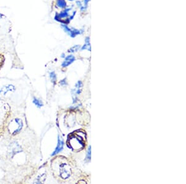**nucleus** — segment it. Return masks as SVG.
Instances as JSON below:
<instances>
[{"mask_svg":"<svg viewBox=\"0 0 186 184\" xmlns=\"http://www.w3.org/2000/svg\"><path fill=\"white\" fill-rule=\"evenodd\" d=\"M85 134L83 132H76L70 136L68 138V145L75 150H81L85 145Z\"/></svg>","mask_w":186,"mask_h":184,"instance_id":"nucleus-1","label":"nucleus"},{"mask_svg":"<svg viewBox=\"0 0 186 184\" xmlns=\"http://www.w3.org/2000/svg\"><path fill=\"white\" fill-rule=\"evenodd\" d=\"M22 126V120L19 118H15L10 123L8 126V129L11 134H16L21 130Z\"/></svg>","mask_w":186,"mask_h":184,"instance_id":"nucleus-2","label":"nucleus"},{"mask_svg":"<svg viewBox=\"0 0 186 184\" xmlns=\"http://www.w3.org/2000/svg\"><path fill=\"white\" fill-rule=\"evenodd\" d=\"M70 10H71V8H67L63 11H62L61 13H60L59 14H57L55 16V20L61 22L63 19H66L64 24H67L69 23L70 21H71V19L70 18L71 16H70L69 14V11Z\"/></svg>","mask_w":186,"mask_h":184,"instance_id":"nucleus-3","label":"nucleus"},{"mask_svg":"<svg viewBox=\"0 0 186 184\" xmlns=\"http://www.w3.org/2000/svg\"><path fill=\"white\" fill-rule=\"evenodd\" d=\"M62 27L64 31L65 32H67L71 37L74 38L75 37H76L78 35H80L83 33V31L81 30H79V29H76L75 28H70L67 24H62Z\"/></svg>","mask_w":186,"mask_h":184,"instance_id":"nucleus-4","label":"nucleus"},{"mask_svg":"<svg viewBox=\"0 0 186 184\" xmlns=\"http://www.w3.org/2000/svg\"><path fill=\"white\" fill-rule=\"evenodd\" d=\"M60 174L62 178L66 179L68 178L71 175V168L66 163H63L60 166Z\"/></svg>","mask_w":186,"mask_h":184,"instance_id":"nucleus-5","label":"nucleus"},{"mask_svg":"<svg viewBox=\"0 0 186 184\" xmlns=\"http://www.w3.org/2000/svg\"><path fill=\"white\" fill-rule=\"evenodd\" d=\"M9 150H10V153L13 154L14 155L16 153L20 152L21 151V148L17 142H14L10 145Z\"/></svg>","mask_w":186,"mask_h":184,"instance_id":"nucleus-6","label":"nucleus"},{"mask_svg":"<svg viewBox=\"0 0 186 184\" xmlns=\"http://www.w3.org/2000/svg\"><path fill=\"white\" fill-rule=\"evenodd\" d=\"M63 145H64V142L62 140V138H60V136H58V144H57V146L56 147L55 151H54V153H52V156H55L57 154L59 153L60 152H61L63 150Z\"/></svg>","mask_w":186,"mask_h":184,"instance_id":"nucleus-7","label":"nucleus"},{"mask_svg":"<svg viewBox=\"0 0 186 184\" xmlns=\"http://www.w3.org/2000/svg\"><path fill=\"white\" fill-rule=\"evenodd\" d=\"M14 90H15L14 86L11 84L4 86L1 89H0V94L5 95L6 94H7L8 93V92H13Z\"/></svg>","mask_w":186,"mask_h":184,"instance_id":"nucleus-8","label":"nucleus"},{"mask_svg":"<svg viewBox=\"0 0 186 184\" xmlns=\"http://www.w3.org/2000/svg\"><path fill=\"white\" fill-rule=\"evenodd\" d=\"M75 60V58L73 55H68V57H67L65 58L64 62L62 63V66L63 67H67V66H69L70 65H71Z\"/></svg>","mask_w":186,"mask_h":184,"instance_id":"nucleus-9","label":"nucleus"},{"mask_svg":"<svg viewBox=\"0 0 186 184\" xmlns=\"http://www.w3.org/2000/svg\"><path fill=\"white\" fill-rule=\"evenodd\" d=\"M87 50L88 51H91V50L89 37H86V38H85V43L83 46V47L80 49V50Z\"/></svg>","mask_w":186,"mask_h":184,"instance_id":"nucleus-10","label":"nucleus"},{"mask_svg":"<svg viewBox=\"0 0 186 184\" xmlns=\"http://www.w3.org/2000/svg\"><path fill=\"white\" fill-rule=\"evenodd\" d=\"M57 6L60 8H65L67 7V3L65 0H57Z\"/></svg>","mask_w":186,"mask_h":184,"instance_id":"nucleus-11","label":"nucleus"},{"mask_svg":"<svg viewBox=\"0 0 186 184\" xmlns=\"http://www.w3.org/2000/svg\"><path fill=\"white\" fill-rule=\"evenodd\" d=\"M81 49V46L79 45H75L73 46V47H72L69 50H68V52H71V53H74V52H77L78 50H79Z\"/></svg>","mask_w":186,"mask_h":184,"instance_id":"nucleus-12","label":"nucleus"},{"mask_svg":"<svg viewBox=\"0 0 186 184\" xmlns=\"http://www.w3.org/2000/svg\"><path fill=\"white\" fill-rule=\"evenodd\" d=\"M33 102H34V104L35 105V106H37L38 107H41L42 106H43V104H42V102L40 101V100H38V99H36V98H34V99H33Z\"/></svg>","mask_w":186,"mask_h":184,"instance_id":"nucleus-13","label":"nucleus"},{"mask_svg":"<svg viewBox=\"0 0 186 184\" xmlns=\"http://www.w3.org/2000/svg\"><path fill=\"white\" fill-rule=\"evenodd\" d=\"M50 77H51V79L52 81V82L55 83L56 80H57V76H56V74L55 73V72H51L50 73Z\"/></svg>","mask_w":186,"mask_h":184,"instance_id":"nucleus-14","label":"nucleus"},{"mask_svg":"<svg viewBox=\"0 0 186 184\" xmlns=\"http://www.w3.org/2000/svg\"><path fill=\"white\" fill-rule=\"evenodd\" d=\"M76 5H77V6L79 7V8L80 9V10H81V11H84L86 10L84 8V7L83 6V5H82V3H81V2H79V1L76 2Z\"/></svg>","mask_w":186,"mask_h":184,"instance_id":"nucleus-15","label":"nucleus"},{"mask_svg":"<svg viewBox=\"0 0 186 184\" xmlns=\"http://www.w3.org/2000/svg\"><path fill=\"white\" fill-rule=\"evenodd\" d=\"M91 146H89L87 154H86V160L88 161H89L91 160Z\"/></svg>","mask_w":186,"mask_h":184,"instance_id":"nucleus-16","label":"nucleus"},{"mask_svg":"<svg viewBox=\"0 0 186 184\" xmlns=\"http://www.w3.org/2000/svg\"><path fill=\"white\" fill-rule=\"evenodd\" d=\"M91 1V0H84L83 1V3H84V5H83V6L84 7V8L86 10H87V6H88V3L89 2Z\"/></svg>","mask_w":186,"mask_h":184,"instance_id":"nucleus-17","label":"nucleus"},{"mask_svg":"<svg viewBox=\"0 0 186 184\" xmlns=\"http://www.w3.org/2000/svg\"><path fill=\"white\" fill-rule=\"evenodd\" d=\"M82 86H83V83H82V82L81 81H78L76 84V85H75V87H76V88H79V89H81V87H82Z\"/></svg>","mask_w":186,"mask_h":184,"instance_id":"nucleus-18","label":"nucleus"},{"mask_svg":"<svg viewBox=\"0 0 186 184\" xmlns=\"http://www.w3.org/2000/svg\"><path fill=\"white\" fill-rule=\"evenodd\" d=\"M60 84L62 86H65V85H67V81H66V79H64L62 81H60Z\"/></svg>","mask_w":186,"mask_h":184,"instance_id":"nucleus-19","label":"nucleus"},{"mask_svg":"<svg viewBox=\"0 0 186 184\" xmlns=\"http://www.w3.org/2000/svg\"><path fill=\"white\" fill-rule=\"evenodd\" d=\"M3 60H4V58H3V56L0 55V67L2 66V64L3 63Z\"/></svg>","mask_w":186,"mask_h":184,"instance_id":"nucleus-20","label":"nucleus"},{"mask_svg":"<svg viewBox=\"0 0 186 184\" xmlns=\"http://www.w3.org/2000/svg\"><path fill=\"white\" fill-rule=\"evenodd\" d=\"M65 57V55H64V54H63V55L62 56V57Z\"/></svg>","mask_w":186,"mask_h":184,"instance_id":"nucleus-21","label":"nucleus"},{"mask_svg":"<svg viewBox=\"0 0 186 184\" xmlns=\"http://www.w3.org/2000/svg\"><path fill=\"white\" fill-rule=\"evenodd\" d=\"M69 1H74V0H69Z\"/></svg>","mask_w":186,"mask_h":184,"instance_id":"nucleus-22","label":"nucleus"}]
</instances>
